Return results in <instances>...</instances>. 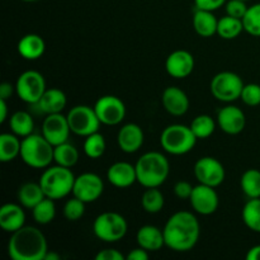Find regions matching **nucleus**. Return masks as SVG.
Listing matches in <instances>:
<instances>
[{
    "instance_id": "cd10ccee",
    "label": "nucleus",
    "mask_w": 260,
    "mask_h": 260,
    "mask_svg": "<svg viewBox=\"0 0 260 260\" xmlns=\"http://www.w3.org/2000/svg\"><path fill=\"white\" fill-rule=\"evenodd\" d=\"M10 129L14 135L19 137H27L33 134L35 129V121L32 116L25 111H17L9 118Z\"/></svg>"
},
{
    "instance_id": "dca6fc26",
    "label": "nucleus",
    "mask_w": 260,
    "mask_h": 260,
    "mask_svg": "<svg viewBox=\"0 0 260 260\" xmlns=\"http://www.w3.org/2000/svg\"><path fill=\"white\" fill-rule=\"evenodd\" d=\"M165 69L172 78H188L194 69V57H193L192 53L185 50L173 51L167 57Z\"/></svg>"
},
{
    "instance_id": "de8ad7c7",
    "label": "nucleus",
    "mask_w": 260,
    "mask_h": 260,
    "mask_svg": "<svg viewBox=\"0 0 260 260\" xmlns=\"http://www.w3.org/2000/svg\"><path fill=\"white\" fill-rule=\"evenodd\" d=\"M246 259L248 260H260V245H255L253 248L249 249L248 254H246Z\"/></svg>"
},
{
    "instance_id": "37998d69",
    "label": "nucleus",
    "mask_w": 260,
    "mask_h": 260,
    "mask_svg": "<svg viewBox=\"0 0 260 260\" xmlns=\"http://www.w3.org/2000/svg\"><path fill=\"white\" fill-rule=\"evenodd\" d=\"M126 256L117 249H103L95 255V260H124Z\"/></svg>"
},
{
    "instance_id": "39448f33",
    "label": "nucleus",
    "mask_w": 260,
    "mask_h": 260,
    "mask_svg": "<svg viewBox=\"0 0 260 260\" xmlns=\"http://www.w3.org/2000/svg\"><path fill=\"white\" fill-rule=\"evenodd\" d=\"M53 147L43 135L30 134L29 136L23 137L20 157L28 167L46 169L53 161Z\"/></svg>"
},
{
    "instance_id": "b1692460",
    "label": "nucleus",
    "mask_w": 260,
    "mask_h": 260,
    "mask_svg": "<svg viewBox=\"0 0 260 260\" xmlns=\"http://www.w3.org/2000/svg\"><path fill=\"white\" fill-rule=\"evenodd\" d=\"M136 240L139 246L147 251H157L165 245L162 231L152 225H145L140 228L136 234Z\"/></svg>"
},
{
    "instance_id": "58836bf2",
    "label": "nucleus",
    "mask_w": 260,
    "mask_h": 260,
    "mask_svg": "<svg viewBox=\"0 0 260 260\" xmlns=\"http://www.w3.org/2000/svg\"><path fill=\"white\" fill-rule=\"evenodd\" d=\"M241 101L249 107H256L260 104V85L255 83H250L244 85L241 91Z\"/></svg>"
},
{
    "instance_id": "ea45409f",
    "label": "nucleus",
    "mask_w": 260,
    "mask_h": 260,
    "mask_svg": "<svg viewBox=\"0 0 260 260\" xmlns=\"http://www.w3.org/2000/svg\"><path fill=\"white\" fill-rule=\"evenodd\" d=\"M246 12H248V7H246V2H244V0L226 2V14L230 15V17L243 19Z\"/></svg>"
},
{
    "instance_id": "a19ab883",
    "label": "nucleus",
    "mask_w": 260,
    "mask_h": 260,
    "mask_svg": "<svg viewBox=\"0 0 260 260\" xmlns=\"http://www.w3.org/2000/svg\"><path fill=\"white\" fill-rule=\"evenodd\" d=\"M193 185L189 182L185 180H180L174 185V194L177 196L179 200H189L190 194L193 192Z\"/></svg>"
},
{
    "instance_id": "f03ea898",
    "label": "nucleus",
    "mask_w": 260,
    "mask_h": 260,
    "mask_svg": "<svg viewBox=\"0 0 260 260\" xmlns=\"http://www.w3.org/2000/svg\"><path fill=\"white\" fill-rule=\"evenodd\" d=\"M47 251V240L35 226H23L12 234L8 243V254L13 260H43Z\"/></svg>"
},
{
    "instance_id": "2f4dec72",
    "label": "nucleus",
    "mask_w": 260,
    "mask_h": 260,
    "mask_svg": "<svg viewBox=\"0 0 260 260\" xmlns=\"http://www.w3.org/2000/svg\"><path fill=\"white\" fill-rule=\"evenodd\" d=\"M240 188L248 198H260V172L248 169L240 178Z\"/></svg>"
},
{
    "instance_id": "1a4fd4ad",
    "label": "nucleus",
    "mask_w": 260,
    "mask_h": 260,
    "mask_svg": "<svg viewBox=\"0 0 260 260\" xmlns=\"http://www.w3.org/2000/svg\"><path fill=\"white\" fill-rule=\"evenodd\" d=\"M46 89L45 78L36 70L24 71L15 83V94L28 104H37Z\"/></svg>"
},
{
    "instance_id": "a878e982",
    "label": "nucleus",
    "mask_w": 260,
    "mask_h": 260,
    "mask_svg": "<svg viewBox=\"0 0 260 260\" xmlns=\"http://www.w3.org/2000/svg\"><path fill=\"white\" fill-rule=\"evenodd\" d=\"M17 197L19 201V205H22L24 208H28V210H33L43 198H46V196L40 182H29L20 185Z\"/></svg>"
},
{
    "instance_id": "e433bc0d",
    "label": "nucleus",
    "mask_w": 260,
    "mask_h": 260,
    "mask_svg": "<svg viewBox=\"0 0 260 260\" xmlns=\"http://www.w3.org/2000/svg\"><path fill=\"white\" fill-rule=\"evenodd\" d=\"M244 30L254 37H260V3L248 8V12L243 18Z\"/></svg>"
},
{
    "instance_id": "ddd939ff",
    "label": "nucleus",
    "mask_w": 260,
    "mask_h": 260,
    "mask_svg": "<svg viewBox=\"0 0 260 260\" xmlns=\"http://www.w3.org/2000/svg\"><path fill=\"white\" fill-rule=\"evenodd\" d=\"M104 192V183L95 173H83L75 178L73 187L74 197L85 203L95 202Z\"/></svg>"
},
{
    "instance_id": "f704fd0d",
    "label": "nucleus",
    "mask_w": 260,
    "mask_h": 260,
    "mask_svg": "<svg viewBox=\"0 0 260 260\" xmlns=\"http://www.w3.org/2000/svg\"><path fill=\"white\" fill-rule=\"evenodd\" d=\"M33 218L40 225H48L52 222L56 216V206L51 198H43L37 206L32 210Z\"/></svg>"
},
{
    "instance_id": "4c0bfd02",
    "label": "nucleus",
    "mask_w": 260,
    "mask_h": 260,
    "mask_svg": "<svg viewBox=\"0 0 260 260\" xmlns=\"http://www.w3.org/2000/svg\"><path fill=\"white\" fill-rule=\"evenodd\" d=\"M85 202L73 197L63 206V216L68 221H79L85 213Z\"/></svg>"
},
{
    "instance_id": "7c9ffc66",
    "label": "nucleus",
    "mask_w": 260,
    "mask_h": 260,
    "mask_svg": "<svg viewBox=\"0 0 260 260\" xmlns=\"http://www.w3.org/2000/svg\"><path fill=\"white\" fill-rule=\"evenodd\" d=\"M243 30V19H238V18L230 17V15H226V17L218 19L217 35L223 40H234V38L239 37Z\"/></svg>"
},
{
    "instance_id": "72a5a7b5",
    "label": "nucleus",
    "mask_w": 260,
    "mask_h": 260,
    "mask_svg": "<svg viewBox=\"0 0 260 260\" xmlns=\"http://www.w3.org/2000/svg\"><path fill=\"white\" fill-rule=\"evenodd\" d=\"M141 205L147 213H159L165 205L164 194L157 188H146L141 197Z\"/></svg>"
},
{
    "instance_id": "a211bd4d",
    "label": "nucleus",
    "mask_w": 260,
    "mask_h": 260,
    "mask_svg": "<svg viewBox=\"0 0 260 260\" xmlns=\"http://www.w3.org/2000/svg\"><path fill=\"white\" fill-rule=\"evenodd\" d=\"M144 131L136 123H127L122 126V128L117 135V144L119 149L126 154H134L139 151L144 145Z\"/></svg>"
},
{
    "instance_id": "6e6552de",
    "label": "nucleus",
    "mask_w": 260,
    "mask_h": 260,
    "mask_svg": "<svg viewBox=\"0 0 260 260\" xmlns=\"http://www.w3.org/2000/svg\"><path fill=\"white\" fill-rule=\"evenodd\" d=\"M244 83L243 79L233 71H222L213 76L211 80V93L217 101L231 103L241 96Z\"/></svg>"
},
{
    "instance_id": "a18cd8bd",
    "label": "nucleus",
    "mask_w": 260,
    "mask_h": 260,
    "mask_svg": "<svg viewBox=\"0 0 260 260\" xmlns=\"http://www.w3.org/2000/svg\"><path fill=\"white\" fill-rule=\"evenodd\" d=\"M15 93V85H12L10 83H3L0 85V99H8Z\"/></svg>"
},
{
    "instance_id": "49530a36",
    "label": "nucleus",
    "mask_w": 260,
    "mask_h": 260,
    "mask_svg": "<svg viewBox=\"0 0 260 260\" xmlns=\"http://www.w3.org/2000/svg\"><path fill=\"white\" fill-rule=\"evenodd\" d=\"M8 118V104L5 99H0V123H4Z\"/></svg>"
},
{
    "instance_id": "c756f323",
    "label": "nucleus",
    "mask_w": 260,
    "mask_h": 260,
    "mask_svg": "<svg viewBox=\"0 0 260 260\" xmlns=\"http://www.w3.org/2000/svg\"><path fill=\"white\" fill-rule=\"evenodd\" d=\"M241 217L246 228L260 234V198H249L243 207Z\"/></svg>"
},
{
    "instance_id": "412c9836",
    "label": "nucleus",
    "mask_w": 260,
    "mask_h": 260,
    "mask_svg": "<svg viewBox=\"0 0 260 260\" xmlns=\"http://www.w3.org/2000/svg\"><path fill=\"white\" fill-rule=\"evenodd\" d=\"M25 223V213L22 205L7 203L0 208V228L7 233H15Z\"/></svg>"
},
{
    "instance_id": "423d86ee",
    "label": "nucleus",
    "mask_w": 260,
    "mask_h": 260,
    "mask_svg": "<svg viewBox=\"0 0 260 260\" xmlns=\"http://www.w3.org/2000/svg\"><path fill=\"white\" fill-rule=\"evenodd\" d=\"M197 140L190 126L175 123L164 128L160 136V145L169 154L184 155L192 151Z\"/></svg>"
},
{
    "instance_id": "9d476101",
    "label": "nucleus",
    "mask_w": 260,
    "mask_h": 260,
    "mask_svg": "<svg viewBox=\"0 0 260 260\" xmlns=\"http://www.w3.org/2000/svg\"><path fill=\"white\" fill-rule=\"evenodd\" d=\"M66 117L71 132L78 136H89L94 132H98L101 126V121L94 111V107L91 108L89 106H75L69 111Z\"/></svg>"
},
{
    "instance_id": "2eb2a0df",
    "label": "nucleus",
    "mask_w": 260,
    "mask_h": 260,
    "mask_svg": "<svg viewBox=\"0 0 260 260\" xmlns=\"http://www.w3.org/2000/svg\"><path fill=\"white\" fill-rule=\"evenodd\" d=\"M189 202L196 212L203 216H210L217 211L220 200L215 188L200 183L193 188Z\"/></svg>"
},
{
    "instance_id": "3c124183",
    "label": "nucleus",
    "mask_w": 260,
    "mask_h": 260,
    "mask_svg": "<svg viewBox=\"0 0 260 260\" xmlns=\"http://www.w3.org/2000/svg\"><path fill=\"white\" fill-rule=\"evenodd\" d=\"M244 2H248V0H244Z\"/></svg>"
},
{
    "instance_id": "09e8293b",
    "label": "nucleus",
    "mask_w": 260,
    "mask_h": 260,
    "mask_svg": "<svg viewBox=\"0 0 260 260\" xmlns=\"http://www.w3.org/2000/svg\"><path fill=\"white\" fill-rule=\"evenodd\" d=\"M43 260H60V255H58L57 253H55V251H51V253L47 251Z\"/></svg>"
},
{
    "instance_id": "4be33fe9",
    "label": "nucleus",
    "mask_w": 260,
    "mask_h": 260,
    "mask_svg": "<svg viewBox=\"0 0 260 260\" xmlns=\"http://www.w3.org/2000/svg\"><path fill=\"white\" fill-rule=\"evenodd\" d=\"M66 103H68V98H66L65 93L57 88H51L46 89V91L36 106L42 113L53 114L61 113L66 107Z\"/></svg>"
},
{
    "instance_id": "f257e3e1",
    "label": "nucleus",
    "mask_w": 260,
    "mask_h": 260,
    "mask_svg": "<svg viewBox=\"0 0 260 260\" xmlns=\"http://www.w3.org/2000/svg\"><path fill=\"white\" fill-rule=\"evenodd\" d=\"M165 246L177 253L192 250L200 240L201 226L197 217L188 211L175 212L168 218L164 229Z\"/></svg>"
},
{
    "instance_id": "c9c22d12",
    "label": "nucleus",
    "mask_w": 260,
    "mask_h": 260,
    "mask_svg": "<svg viewBox=\"0 0 260 260\" xmlns=\"http://www.w3.org/2000/svg\"><path fill=\"white\" fill-rule=\"evenodd\" d=\"M190 129L198 140H205L212 136L216 129V123L211 116L201 114L193 119L192 123H190Z\"/></svg>"
},
{
    "instance_id": "c85d7f7f",
    "label": "nucleus",
    "mask_w": 260,
    "mask_h": 260,
    "mask_svg": "<svg viewBox=\"0 0 260 260\" xmlns=\"http://www.w3.org/2000/svg\"><path fill=\"white\" fill-rule=\"evenodd\" d=\"M79 160V151L74 145L69 142L57 145L53 147V161L65 168H73Z\"/></svg>"
},
{
    "instance_id": "79ce46f5",
    "label": "nucleus",
    "mask_w": 260,
    "mask_h": 260,
    "mask_svg": "<svg viewBox=\"0 0 260 260\" xmlns=\"http://www.w3.org/2000/svg\"><path fill=\"white\" fill-rule=\"evenodd\" d=\"M226 2L228 0H194V5L197 9L215 12V10L223 7V4H226Z\"/></svg>"
},
{
    "instance_id": "473e14b6",
    "label": "nucleus",
    "mask_w": 260,
    "mask_h": 260,
    "mask_svg": "<svg viewBox=\"0 0 260 260\" xmlns=\"http://www.w3.org/2000/svg\"><path fill=\"white\" fill-rule=\"evenodd\" d=\"M83 149L84 154L88 157H90V159H99V157L103 156L104 152H106V139H104L103 135L99 134V132H94V134L85 137Z\"/></svg>"
},
{
    "instance_id": "20e7f679",
    "label": "nucleus",
    "mask_w": 260,
    "mask_h": 260,
    "mask_svg": "<svg viewBox=\"0 0 260 260\" xmlns=\"http://www.w3.org/2000/svg\"><path fill=\"white\" fill-rule=\"evenodd\" d=\"M75 178L70 168L56 164L55 167L46 168L40 178V184L46 197L56 201L73 193Z\"/></svg>"
},
{
    "instance_id": "f3484780",
    "label": "nucleus",
    "mask_w": 260,
    "mask_h": 260,
    "mask_svg": "<svg viewBox=\"0 0 260 260\" xmlns=\"http://www.w3.org/2000/svg\"><path fill=\"white\" fill-rule=\"evenodd\" d=\"M217 123L225 134L239 135L245 128V113L239 107L226 106L218 111Z\"/></svg>"
},
{
    "instance_id": "393cba45",
    "label": "nucleus",
    "mask_w": 260,
    "mask_h": 260,
    "mask_svg": "<svg viewBox=\"0 0 260 260\" xmlns=\"http://www.w3.org/2000/svg\"><path fill=\"white\" fill-rule=\"evenodd\" d=\"M193 27L201 37H212L217 33L218 19L215 17L213 12L197 9L193 15Z\"/></svg>"
},
{
    "instance_id": "5701e85b",
    "label": "nucleus",
    "mask_w": 260,
    "mask_h": 260,
    "mask_svg": "<svg viewBox=\"0 0 260 260\" xmlns=\"http://www.w3.org/2000/svg\"><path fill=\"white\" fill-rule=\"evenodd\" d=\"M18 52L25 60L35 61L42 57L46 50V43L41 36L29 33V35L23 36L18 42Z\"/></svg>"
},
{
    "instance_id": "bb28decb",
    "label": "nucleus",
    "mask_w": 260,
    "mask_h": 260,
    "mask_svg": "<svg viewBox=\"0 0 260 260\" xmlns=\"http://www.w3.org/2000/svg\"><path fill=\"white\" fill-rule=\"evenodd\" d=\"M20 146L22 141L19 136L12 134L0 135V161L9 162L17 159L20 155Z\"/></svg>"
},
{
    "instance_id": "9b49d317",
    "label": "nucleus",
    "mask_w": 260,
    "mask_h": 260,
    "mask_svg": "<svg viewBox=\"0 0 260 260\" xmlns=\"http://www.w3.org/2000/svg\"><path fill=\"white\" fill-rule=\"evenodd\" d=\"M94 111L102 124L117 126L126 117V106L116 95H103L94 104Z\"/></svg>"
},
{
    "instance_id": "8fccbe9b",
    "label": "nucleus",
    "mask_w": 260,
    "mask_h": 260,
    "mask_svg": "<svg viewBox=\"0 0 260 260\" xmlns=\"http://www.w3.org/2000/svg\"><path fill=\"white\" fill-rule=\"evenodd\" d=\"M22 2H25V3H35V2H38V0H22Z\"/></svg>"
},
{
    "instance_id": "c03bdc74",
    "label": "nucleus",
    "mask_w": 260,
    "mask_h": 260,
    "mask_svg": "<svg viewBox=\"0 0 260 260\" xmlns=\"http://www.w3.org/2000/svg\"><path fill=\"white\" fill-rule=\"evenodd\" d=\"M147 259H149V253H147V250H145L144 248H141V246L134 249V250H131L126 255V260H147Z\"/></svg>"
},
{
    "instance_id": "f8f14e48",
    "label": "nucleus",
    "mask_w": 260,
    "mask_h": 260,
    "mask_svg": "<svg viewBox=\"0 0 260 260\" xmlns=\"http://www.w3.org/2000/svg\"><path fill=\"white\" fill-rule=\"evenodd\" d=\"M193 170H194V175L198 183L210 185L213 188L222 184L226 177L223 165L212 156H203L198 159Z\"/></svg>"
},
{
    "instance_id": "4468645a",
    "label": "nucleus",
    "mask_w": 260,
    "mask_h": 260,
    "mask_svg": "<svg viewBox=\"0 0 260 260\" xmlns=\"http://www.w3.org/2000/svg\"><path fill=\"white\" fill-rule=\"evenodd\" d=\"M70 126H69L68 117L62 113L47 114L42 123V135L51 145H57L68 142L70 136Z\"/></svg>"
},
{
    "instance_id": "6ab92c4d",
    "label": "nucleus",
    "mask_w": 260,
    "mask_h": 260,
    "mask_svg": "<svg viewBox=\"0 0 260 260\" xmlns=\"http://www.w3.org/2000/svg\"><path fill=\"white\" fill-rule=\"evenodd\" d=\"M161 103L165 111L175 117L185 114L189 109V98L178 86H168L161 95Z\"/></svg>"
},
{
    "instance_id": "0eeeda50",
    "label": "nucleus",
    "mask_w": 260,
    "mask_h": 260,
    "mask_svg": "<svg viewBox=\"0 0 260 260\" xmlns=\"http://www.w3.org/2000/svg\"><path fill=\"white\" fill-rule=\"evenodd\" d=\"M128 223L126 218L117 212H103L96 216L93 222V233L99 240L117 243L126 236Z\"/></svg>"
},
{
    "instance_id": "7ed1b4c3",
    "label": "nucleus",
    "mask_w": 260,
    "mask_h": 260,
    "mask_svg": "<svg viewBox=\"0 0 260 260\" xmlns=\"http://www.w3.org/2000/svg\"><path fill=\"white\" fill-rule=\"evenodd\" d=\"M135 168L137 183L145 188H159L168 179L170 172L168 159L157 151H149L140 156Z\"/></svg>"
},
{
    "instance_id": "aec40b11",
    "label": "nucleus",
    "mask_w": 260,
    "mask_h": 260,
    "mask_svg": "<svg viewBox=\"0 0 260 260\" xmlns=\"http://www.w3.org/2000/svg\"><path fill=\"white\" fill-rule=\"evenodd\" d=\"M107 179L116 188H128L137 182L135 165L126 161H117L107 170Z\"/></svg>"
}]
</instances>
